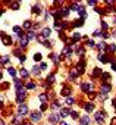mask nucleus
Listing matches in <instances>:
<instances>
[{"instance_id":"obj_1","label":"nucleus","mask_w":116,"mask_h":125,"mask_svg":"<svg viewBox=\"0 0 116 125\" xmlns=\"http://www.w3.org/2000/svg\"><path fill=\"white\" fill-rule=\"evenodd\" d=\"M31 118H32V121H34V119H35V121H40V113H38V112H35V113H32V115H31Z\"/></svg>"},{"instance_id":"obj_3","label":"nucleus","mask_w":116,"mask_h":125,"mask_svg":"<svg viewBox=\"0 0 116 125\" xmlns=\"http://www.w3.org/2000/svg\"><path fill=\"white\" fill-rule=\"evenodd\" d=\"M87 124H88V118L84 116V118H82V125H87Z\"/></svg>"},{"instance_id":"obj_4","label":"nucleus","mask_w":116,"mask_h":125,"mask_svg":"<svg viewBox=\"0 0 116 125\" xmlns=\"http://www.w3.org/2000/svg\"><path fill=\"white\" fill-rule=\"evenodd\" d=\"M21 44H22V46H25V44H27V40H25V38H24V37H22V38H21Z\"/></svg>"},{"instance_id":"obj_5","label":"nucleus","mask_w":116,"mask_h":125,"mask_svg":"<svg viewBox=\"0 0 116 125\" xmlns=\"http://www.w3.org/2000/svg\"><path fill=\"white\" fill-rule=\"evenodd\" d=\"M21 75H22V77H27L28 74H27V71H25V69H22V71H21Z\"/></svg>"},{"instance_id":"obj_7","label":"nucleus","mask_w":116,"mask_h":125,"mask_svg":"<svg viewBox=\"0 0 116 125\" xmlns=\"http://www.w3.org/2000/svg\"><path fill=\"white\" fill-rule=\"evenodd\" d=\"M43 34H44V35H48V34H50V31H48V30H44V31H43Z\"/></svg>"},{"instance_id":"obj_2","label":"nucleus","mask_w":116,"mask_h":125,"mask_svg":"<svg viewBox=\"0 0 116 125\" xmlns=\"http://www.w3.org/2000/svg\"><path fill=\"white\" fill-rule=\"evenodd\" d=\"M57 121H59V116H56V115L50 116V122H57Z\"/></svg>"},{"instance_id":"obj_6","label":"nucleus","mask_w":116,"mask_h":125,"mask_svg":"<svg viewBox=\"0 0 116 125\" xmlns=\"http://www.w3.org/2000/svg\"><path fill=\"white\" fill-rule=\"evenodd\" d=\"M109 90H110L109 85H103V91H109Z\"/></svg>"},{"instance_id":"obj_9","label":"nucleus","mask_w":116,"mask_h":125,"mask_svg":"<svg viewBox=\"0 0 116 125\" xmlns=\"http://www.w3.org/2000/svg\"><path fill=\"white\" fill-rule=\"evenodd\" d=\"M21 112H22V113H25V112H27V107H25V106H22V107H21Z\"/></svg>"},{"instance_id":"obj_8","label":"nucleus","mask_w":116,"mask_h":125,"mask_svg":"<svg viewBox=\"0 0 116 125\" xmlns=\"http://www.w3.org/2000/svg\"><path fill=\"white\" fill-rule=\"evenodd\" d=\"M9 74H10V75H15V71H13L12 68H9Z\"/></svg>"}]
</instances>
